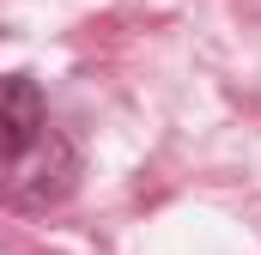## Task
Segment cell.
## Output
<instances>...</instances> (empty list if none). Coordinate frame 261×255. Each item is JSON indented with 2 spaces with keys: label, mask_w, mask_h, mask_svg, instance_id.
I'll return each mask as SVG.
<instances>
[{
  "label": "cell",
  "mask_w": 261,
  "mask_h": 255,
  "mask_svg": "<svg viewBox=\"0 0 261 255\" xmlns=\"http://www.w3.org/2000/svg\"><path fill=\"white\" fill-rule=\"evenodd\" d=\"M0 37H6V31H0Z\"/></svg>",
  "instance_id": "3957f363"
},
{
  "label": "cell",
  "mask_w": 261,
  "mask_h": 255,
  "mask_svg": "<svg viewBox=\"0 0 261 255\" xmlns=\"http://www.w3.org/2000/svg\"><path fill=\"white\" fill-rule=\"evenodd\" d=\"M49 134V97L31 73H6L0 79V164L24 158L37 140Z\"/></svg>",
  "instance_id": "7a4b0ae2"
},
{
  "label": "cell",
  "mask_w": 261,
  "mask_h": 255,
  "mask_svg": "<svg viewBox=\"0 0 261 255\" xmlns=\"http://www.w3.org/2000/svg\"><path fill=\"white\" fill-rule=\"evenodd\" d=\"M6 170H12V176H6V194H12L18 207H49V200H61V194L73 189V176H79V152L49 128L24 158H12Z\"/></svg>",
  "instance_id": "6da1fadb"
}]
</instances>
